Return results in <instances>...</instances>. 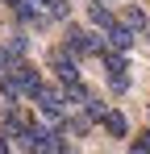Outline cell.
I'll return each mask as SVG.
<instances>
[{"instance_id": "obj_6", "label": "cell", "mask_w": 150, "mask_h": 154, "mask_svg": "<svg viewBox=\"0 0 150 154\" xmlns=\"http://www.w3.org/2000/svg\"><path fill=\"white\" fill-rule=\"evenodd\" d=\"M46 63H50V71L63 79V83H67V79H79V58H75V54L67 50V46H54Z\"/></svg>"}, {"instance_id": "obj_11", "label": "cell", "mask_w": 150, "mask_h": 154, "mask_svg": "<svg viewBox=\"0 0 150 154\" xmlns=\"http://www.w3.org/2000/svg\"><path fill=\"white\" fill-rule=\"evenodd\" d=\"M88 17H92V25H96V29H108V25H113V13H108V4H104V0L88 4Z\"/></svg>"}, {"instance_id": "obj_2", "label": "cell", "mask_w": 150, "mask_h": 154, "mask_svg": "<svg viewBox=\"0 0 150 154\" xmlns=\"http://www.w3.org/2000/svg\"><path fill=\"white\" fill-rule=\"evenodd\" d=\"M100 63H104V79H108V88H113L117 96L129 92V63L121 58V50H108V46H104Z\"/></svg>"}, {"instance_id": "obj_12", "label": "cell", "mask_w": 150, "mask_h": 154, "mask_svg": "<svg viewBox=\"0 0 150 154\" xmlns=\"http://www.w3.org/2000/svg\"><path fill=\"white\" fill-rule=\"evenodd\" d=\"M125 25L129 29H150V21H146V13H142V8H133V4H129V8H125V17H121Z\"/></svg>"}, {"instance_id": "obj_5", "label": "cell", "mask_w": 150, "mask_h": 154, "mask_svg": "<svg viewBox=\"0 0 150 154\" xmlns=\"http://www.w3.org/2000/svg\"><path fill=\"white\" fill-rule=\"evenodd\" d=\"M33 100H38V108H42V117H46L50 125H63V112H67V100H63V92H54V88H46V83H42Z\"/></svg>"}, {"instance_id": "obj_4", "label": "cell", "mask_w": 150, "mask_h": 154, "mask_svg": "<svg viewBox=\"0 0 150 154\" xmlns=\"http://www.w3.org/2000/svg\"><path fill=\"white\" fill-rule=\"evenodd\" d=\"M8 83L21 92V96H38V88H42V79H38V71L29 67V63H8Z\"/></svg>"}, {"instance_id": "obj_16", "label": "cell", "mask_w": 150, "mask_h": 154, "mask_svg": "<svg viewBox=\"0 0 150 154\" xmlns=\"http://www.w3.org/2000/svg\"><path fill=\"white\" fill-rule=\"evenodd\" d=\"M146 112H150V108H146Z\"/></svg>"}, {"instance_id": "obj_14", "label": "cell", "mask_w": 150, "mask_h": 154, "mask_svg": "<svg viewBox=\"0 0 150 154\" xmlns=\"http://www.w3.org/2000/svg\"><path fill=\"white\" fill-rule=\"evenodd\" d=\"M83 108H88V117H92V121H100V117H104V112H108V104H100L96 96H92V100L83 104Z\"/></svg>"}, {"instance_id": "obj_8", "label": "cell", "mask_w": 150, "mask_h": 154, "mask_svg": "<svg viewBox=\"0 0 150 154\" xmlns=\"http://www.w3.org/2000/svg\"><path fill=\"white\" fill-rule=\"evenodd\" d=\"M63 100H67V104H75V108H83V104L92 100V92H88L79 79H67V83H63Z\"/></svg>"}, {"instance_id": "obj_3", "label": "cell", "mask_w": 150, "mask_h": 154, "mask_svg": "<svg viewBox=\"0 0 150 154\" xmlns=\"http://www.w3.org/2000/svg\"><path fill=\"white\" fill-rule=\"evenodd\" d=\"M29 150H42V154H63L67 150V137L50 125H29Z\"/></svg>"}, {"instance_id": "obj_9", "label": "cell", "mask_w": 150, "mask_h": 154, "mask_svg": "<svg viewBox=\"0 0 150 154\" xmlns=\"http://www.w3.org/2000/svg\"><path fill=\"white\" fill-rule=\"evenodd\" d=\"M100 125H104V133H108V137H125V133H129V125H125V117L117 112V108H108V112L100 117Z\"/></svg>"}, {"instance_id": "obj_15", "label": "cell", "mask_w": 150, "mask_h": 154, "mask_svg": "<svg viewBox=\"0 0 150 154\" xmlns=\"http://www.w3.org/2000/svg\"><path fill=\"white\" fill-rule=\"evenodd\" d=\"M4 4H8V8H13V13H17V8H21V4H25V0H4Z\"/></svg>"}, {"instance_id": "obj_7", "label": "cell", "mask_w": 150, "mask_h": 154, "mask_svg": "<svg viewBox=\"0 0 150 154\" xmlns=\"http://www.w3.org/2000/svg\"><path fill=\"white\" fill-rule=\"evenodd\" d=\"M133 33H138V29H129L125 25V21H113V25L104 29V46H108V50H129V46H133Z\"/></svg>"}, {"instance_id": "obj_1", "label": "cell", "mask_w": 150, "mask_h": 154, "mask_svg": "<svg viewBox=\"0 0 150 154\" xmlns=\"http://www.w3.org/2000/svg\"><path fill=\"white\" fill-rule=\"evenodd\" d=\"M67 50L75 54V58H92V54H104V38H96V33H88V29H79V25H67V42H63Z\"/></svg>"}, {"instance_id": "obj_17", "label": "cell", "mask_w": 150, "mask_h": 154, "mask_svg": "<svg viewBox=\"0 0 150 154\" xmlns=\"http://www.w3.org/2000/svg\"><path fill=\"white\" fill-rule=\"evenodd\" d=\"M146 38H150V33H146Z\"/></svg>"}, {"instance_id": "obj_13", "label": "cell", "mask_w": 150, "mask_h": 154, "mask_svg": "<svg viewBox=\"0 0 150 154\" xmlns=\"http://www.w3.org/2000/svg\"><path fill=\"white\" fill-rule=\"evenodd\" d=\"M129 150H133V154H150V129H146V133H138V137L129 142Z\"/></svg>"}, {"instance_id": "obj_10", "label": "cell", "mask_w": 150, "mask_h": 154, "mask_svg": "<svg viewBox=\"0 0 150 154\" xmlns=\"http://www.w3.org/2000/svg\"><path fill=\"white\" fill-rule=\"evenodd\" d=\"M63 129H67L71 137H83V133L92 129V117H88V108H83V112H75V117H67V121H63Z\"/></svg>"}]
</instances>
